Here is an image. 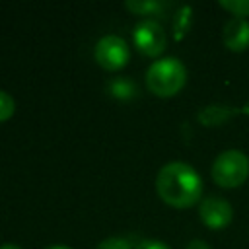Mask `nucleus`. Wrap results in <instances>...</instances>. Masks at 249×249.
I'll return each instance as SVG.
<instances>
[{
	"label": "nucleus",
	"mask_w": 249,
	"mask_h": 249,
	"mask_svg": "<svg viewBox=\"0 0 249 249\" xmlns=\"http://www.w3.org/2000/svg\"><path fill=\"white\" fill-rule=\"evenodd\" d=\"M156 191L165 204L173 208H189L200 200L202 179L189 163L171 161L158 171Z\"/></svg>",
	"instance_id": "obj_1"
},
{
	"label": "nucleus",
	"mask_w": 249,
	"mask_h": 249,
	"mask_svg": "<svg viewBox=\"0 0 249 249\" xmlns=\"http://www.w3.org/2000/svg\"><path fill=\"white\" fill-rule=\"evenodd\" d=\"M187 68L175 56H165L150 64L146 70V88L158 97H171L183 89Z\"/></svg>",
	"instance_id": "obj_2"
},
{
	"label": "nucleus",
	"mask_w": 249,
	"mask_h": 249,
	"mask_svg": "<svg viewBox=\"0 0 249 249\" xmlns=\"http://www.w3.org/2000/svg\"><path fill=\"white\" fill-rule=\"evenodd\" d=\"M212 179L222 189H235L249 175V158L241 150H226L212 163Z\"/></svg>",
	"instance_id": "obj_3"
},
{
	"label": "nucleus",
	"mask_w": 249,
	"mask_h": 249,
	"mask_svg": "<svg viewBox=\"0 0 249 249\" xmlns=\"http://www.w3.org/2000/svg\"><path fill=\"white\" fill-rule=\"evenodd\" d=\"M95 62L103 68V70H121L128 64L130 58V51L128 45L123 37L119 35H105L97 41L95 51H93Z\"/></svg>",
	"instance_id": "obj_4"
},
{
	"label": "nucleus",
	"mask_w": 249,
	"mask_h": 249,
	"mask_svg": "<svg viewBox=\"0 0 249 249\" xmlns=\"http://www.w3.org/2000/svg\"><path fill=\"white\" fill-rule=\"evenodd\" d=\"M132 39H134V47L146 56H160L167 45V35L161 23H158L156 19L138 21L132 31Z\"/></svg>",
	"instance_id": "obj_5"
},
{
	"label": "nucleus",
	"mask_w": 249,
	"mask_h": 249,
	"mask_svg": "<svg viewBox=\"0 0 249 249\" xmlns=\"http://www.w3.org/2000/svg\"><path fill=\"white\" fill-rule=\"evenodd\" d=\"M198 216H200L204 226H208L212 230H220V228H226L231 222L233 210H231V204L226 198L206 196L198 204Z\"/></svg>",
	"instance_id": "obj_6"
},
{
	"label": "nucleus",
	"mask_w": 249,
	"mask_h": 249,
	"mask_svg": "<svg viewBox=\"0 0 249 249\" xmlns=\"http://www.w3.org/2000/svg\"><path fill=\"white\" fill-rule=\"evenodd\" d=\"M222 41L233 53L245 51L249 47V21L245 18L228 19L224 25V31H222Z\"/></svg>",
	"instance_id": "obj_7"
},
{
	"label": "nucleus",
	"mask_w": 249,
	"mask_h": 249,
	"mask_svg": "<svg viewBox=\"0 0 249 249\" xmlns=\"http://www.w3.org/2000/svg\"><path fill=\"white\" fill-rule=\"evenodd\" d=\"M235 113L237 111H233L231 107H226V105H208L198 111V121L204 126H218L224 121H228L230 117H233Z\"/></svg>",
	"instance_id": "obj_8"
},
{
	"label": "nucleus",
	"mask_w": 249,
	"mask_h": 249,
	"mask_svg": "<svg viewBox=\"0 0 249 249\" xmlns=\"http://www.w3.org/2000/svg\"><path fill=\"white\" fill-rule=\"evenodd\" d=\"M191 19H193V8L191 6H183L177 10V14L173 18V37L177 41H181L187 35L189 27H191Z\"/></svg>",
	"instance_id": "obj_9"
},
{
	"label": "nucleus",
	"mask_w": 249,
	"mask_h": 249,
	"mask_svg": "<svg viewBox=\"0 0 249 249\" xmlns=\"http://www.w3.org/2000/svg\"><path fill=\"white\" fill-rule=\"evenodd\" d=\"M124 8L136 16H154V14H160L165 4L163 2H158V0H150V2H142V0H128L124 2Z\"/></svg>",
	"instance_id": "obj_10"
},
{
	"label": "nucleus",
	"mask_w": 249,
	"mask_h": 249,
	"mask_svg": "<svg viewBox=\"0 0 249 249\" xmlns=\"http://www.w3.org/2000/svg\"><path fill=\"white\" fill-rule=\"evenodd\" d=\"M109 91L117 99H132L136 93V86L128 78H115L109 84Z\"/></svg>",
	"instance_id": "obj_11"
},
{
	"label": "nucleus",
	"mask_w": 249,
	"mask_h": 249,
	"mask_svg": "<svg viewBox=\"0 0 249 249\" xmlns=\"http://www.w3.org/2000/svg\"><path fill=\"white\" fill-rule=\"evenodd\" d=\"M220 6L233 14V18L249 16V0H220Z\"/></svg>",
	"instance_id": "obj_12"
},
{
	"label": "nucleus",
	"mask_w": 249,
	"mask_h": 249,
	"mask_svg": "<svg viewBox=\"0 0 249 249\" xmlns=\"http://www.w3.org/2000/svg\"><path fill=\"white\" fill-rule=\"evenodd\" d=\"M14 113H16V101H14V97L8 91L0 89V123L12 119Z\"/></svg>",
	"instance_id": "obj_13"
},
{
	"label": "nucleus",
	"mask_w": 249,
	"mask_h": 249,
	"mask_svg": "<svg viewBox=\"0 0 249 249\" xmlns=\"http://www.w3.org/2000/svg\"><path fill=\"white\" fill-rule=\"evenodd\" d=\"M95 249H132V245L124 237H107Z\"/></svg>",
	"instance_id": "obj_14"
},
{
	"label": "nucleus",
	"mask_w": 249,
	"mask_h": 249,
	"mask_svg": "<svg viewBox=\"0 0 249 249\" xmlns=\"http://www.w3.org/2000/svg\"><path fill=\"white\" fill-rule=\"evenodd\" d=\"M136 249H169L165 243H161V241H154V239H146V241H142Z\"/></svg>",
	"instance_id": "obj_15"
},
{
	"label": "nucleus",
	"mask_w": 249,
	"mask_h": 249,
	"mask_svg": "<svg viewBox=\"0 0 249 249\" xmlns=\"http://www.w3.org/2000/svg\"><path fill=\"white\" fill-rule=\"evenodd\" d=\"M185 249H210V245L202 239H193V241H189V245Z\"/></svg>",
	"instance_id": "obj_16"
},
{
	"label": "nucleus",
	"mask_w": 249,
	"mask_h": 249,
	"mask_svg": "<svg viewBox=\"0 0 249 249\" xmlns=\"http://www.w3.org/2000/svg\"><path fill=\"white\" fill-rule=\"evenodd\" d=\"M0 249H21V247H18L14 243H4V245H0Z\"/></svg>",
	"instance_id": "obj_17"
},
{
	"label": "nucleus",
	"mask_w": 249,
	"mask_h": 249,
	"mask_svg": "<svg viewBox=\"0 0 249 249\" xmlns=\"http://www.w3.org/2000/svg\"><path fill=\"white\" fill-rule=\"evenodd\" d=\"M47 249H70L68 245H53V247H47Z\"/></svg>",
	"instance_id": "obj_18"
}]
</instances>
